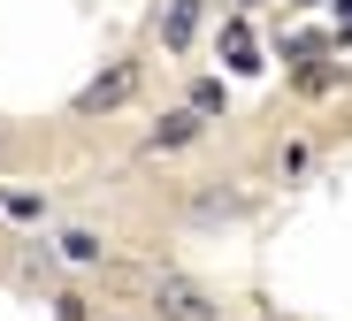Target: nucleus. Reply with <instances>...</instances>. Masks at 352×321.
I'll list each match as a JSON object with an SVG mask.
<instances>
[{
	"mask_svg": "<svg viewBox=\"0 0 352 321\" xmlns=\"http://www.w3.org/2000/svg\"><path fill=\"white\" fill-rule=\"evenodd\" d=\"M337 31H344V38H352V0H337Z\"/></svg>",
	"mask_w": 352,
	"mask_h": 321,
	"instance_id": "nucleus-8",
	"label": "nucleus"
},
{
	"mask_svg": "<svg viewBox=\"0 0 352 321\" xmlns=\"http://www.w3.org/2000/svg\"><path fill=\"white\" fill-rule=\"evenodd\" d=\"M138 100V61H107V69L77 92V115H115V107H131Z\"/></svg>",
	"mask_w": 352,
	"mask_h": 321,
	"instance_id": "nucleus-2",
	"label": "nucleus"
},
{
	"mask_svg": "<svg viewBox=\"0 0 352 321\" xmlns=\"http://www.w3.org/2000/svg\"><path fill=\"white\" fill-rule=\"evenodd\" d=\"M199 131H207L199 107H168L153 131H146V146H153V153H184V146H199Z\"/></svg>",
	"mask_w": 352,
	"mask_h": 321,
	"instance_id": "nucleus-3",
	"label": "nucleus"
},
{
	"mask_svg": "<svg viewBox=\"0 0 352 321\" xmlns=\"http://www.w3.org/2000/svg\"><path fill=\"white\" fill-rule=\"evenodd\" d=\"M100 252H107V245H100L92 230H62V261H77V268H92Z\"/></svg>",
	"mask_w": 352,
	"mask_h": 321,
	"instance_id": "nucleus-6",
	"label": "nucleus"
},
{
	"mask_svg": "<svg viewBox=\"0 0 352 321\" xmlns=\"http://www.w3.org/2000/svg\"><path fill=\"white\" fill-rule=\"evenodd\" d=\"M146 298H153V321H222V298L184 268H153Z\"/></svg>",
	"mask_w": 352,
	"mask_h": 321,
	"instance_id": "nucleus-1",
	"label": "nucleus"
},
{
	"mask_svg": "<svg viewBox=\"0 0 352 321\" xmlns=\"http://www.w3.org/2000/svg\"><path fill=\"white\" fill-rule=\"evenodd\" d=\"M199 16H207V0H161V46H168V54H192Z\"/></svg>",
	"mask_w": 352,
	"mask_h": 321,
	"instance_id": "nucleus-4",
	"label": "nucleus"
},
{
	"mask_svg": "<svg viewBox=\"0 0 352 321\" xmlns=\"http://www.w3.org/2000/svg\"><path fill=\"white\" fill-rule=\"evenodd\" d=\"M0 153H8V131H0Z\"/></svg>",
	"mask_w": 352,
	"mask_h": 321,
	"instance_id": "nucleus-9",
	"label": "nucleus"
},
{
	"mask_svg": "<svg viewBox=\"0 0 352 321\" xmlns=\"http://www.w3.org/2000/svg\"><path fill=\"white\" fill-rule=\"evenodd\" d=\"M192 107H199V115H222V85H214V77H207V85H192Z\"/></svg>",
	"mask_w": 352,
	"mask_h": 321,
	"instance_id": "nucleus-7",
	"label": "nucleus"
},
{
	"mask_svg": "<svg viewBox=\"0 0 352 321\" xmlns=\"http://www.w3.org/2000/svg\"><path fill=\"white\" fill-rule=\"evenodd\" d=\"M222 54H230V69H245V77L261 69V46H253V31H245V23H222Z\"/></svg>",
	"mask_w": 352,
	"mask_h": 321,
	"instance_id": "nucleus-5",
	"label": "nucleus"
},
{
	"mask_svg": "<svg viewBox=\"0 0 352 321\" xmlns=\"http://www.w3.org/2000/svg\"><path fill=\"white\" fill-rule=\"evenodd\" d=\"M299 8H307V0H299Z\"/></svg>",
	"mask_w": 352,
	"mask_h": 321,
	"instance_id": "nucleus-10",
	"label": "nucleus"
}]
</instances>
